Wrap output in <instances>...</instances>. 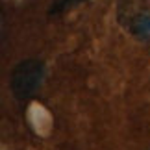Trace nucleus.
Segmentation results:
<instances>
[{"label": "nucleus", "mask_w": 150, "mask_h": 150, "mask_svg": "<svg viewBox=\"0 0 150 150\" xmlns=\"http://www.w3.org/2000/svg\"><path fill=\"white\" fill-rule=\"evenodd\" d=\"M45 65L39 59H24L13 69L9 76V87L17 100H30L43 82Z\"/></svg>", "instance_id": "f257e3e1"}, {"label": "nucleus", "mask_w": 150, "mask_h": 150, "mask_svg": "<svg viewBox=\"0 0 150 150\" xmlns=\"http://www.w3.org/2000/svg\"><path fill=\"white\" fill-rule=\"evenodd\" d=\"M132 32L137 37L145 39V41H150V15L137 17L134 21V24H132Z\"/></svg>", "instance_id": "f03ea898"}, {"label": "nucleus", "mask_w": 150, "mask_h": 150, "mask_svg": "<svg viewBox=\"0 0 150 150\" xmlns=\"http://www.w3.org/2000/svg\"><path fill=\"white\" fill-rule=\"evenodd\" d=\"M80 2H83V0H59V4H57L56 8H52L50 11H54V13H57V11H63V9L71 8V6H74V4H80Z\"/></svg>", "instance_id": "7ed1b4c3"}]
</instances>
